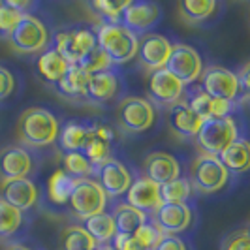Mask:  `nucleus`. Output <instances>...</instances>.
<instances>
[{"mask_svg": "<svg viewBox=\"0 0 250 250\" xmlns=\"http://www.w3.org/2000/svg\"><path fill=\"white\" fill-rule=\"evenodd\" d=\"M53 47L62 55L70 66H77L96 47L94 30L85 25L66 26L55 32Z\"/></svg>", "mask_w": 250, "mask_h": 250, "instance_id": "obj_4", "label": "nucleus"}, {"mask_svg": "<svg viewBox=\"0 0 250 250\" xmlns=\"http://www.w3.org/2000/svg\"><path fill=\"white\" fill-rule=\"evenodd\" d=\"M167 125H169V128L175 132L177 136L196 138V134L200 132L203 121L188 107L187 102L181 100L177 102L175 105H171L169 115H167Z\"/></svg>", "mask_w": 250, "mask_h": 250, "instance_id": "obj_23", "label": "nucleus"}, {"mask_svg": "<svg viewBox=\"0 0 250 250\" xmlns=\"http://www.w3.org/2000/svg\"><path fill=\"white\" fill-rule=\"evenodd\" d=\"M181 19L188 25H200L211 19L218 10V2L214 0H183L177 6Z\"/></svg>", "mask_w": 250, "mask_h": 250, "instance_id": "obj_29", "label": "nucleus"}, {"mask_svg": "<svg viewBox=\"0 0 250 250\" xmlns=\"http://www.w3.org/2000/svg\"><path fill=\"white\" fill-rule=\"evenodd\" d=\"M200 88L216 100L237 104L241 98V87H239L235 72L222 68V66H209L200 75Z\"/></svg>", "mask_w": 250, "mask_h": 250, "instance_id": "obj_9", "label": "nucleus"}, {"mask_svg": "<svg viewBox=\"0 0 250 250\" xmlns=\"http://www.w3.org/2000/svg\"><path fill=\"white\" fill-rule=\"evenodd\" d=\"M8 40L13 51L23 55H34L45 51L51 45V32L40 17L23 15Z\"/></svg>", "mask_w": 250, "mask_h": 250, "instance_id": "obj_5", "label": "nucleus"}, {"mask_svg": "<svg viewBox=\"0 0 250 250\" xmlns=\"http://www.w3.org/2000/svg\"><path fill=\"white\" fill-rule=\"evenodd\" d=\"M75 181L70 175H66L62 169H57L47 181V196L49 201L55 205H64L70 200V194L74 190Z\"/></svg>", "mask_w": 250, "mask_h": 250, "instance_id": "obj_31", "label": "nucleus"}, {"mask_svg": "<svg viewBox=\"0 0 250 250\" xmlns=\"http://www.w3.org/2000/svg\"><path fill=\"white\" fill-rule=\"evenodd\" d=\"M23 226V213L0 200V239L13 237Z\"/></svg>", "mask_w": 250, "mask_h": 250, "instance_id": "obj_36", "label": "nucleus"}, {"mask_svg": "<svg viewBox=\"0 0 250 250\" xmlns=\"http://www.w3.org/2000/svg\"><path fill=\"white\" fill-rule=\"evenodd\" d=\"M83 229L94 239V243L98 247L109 245L113 239H115V235H117L113 213H107V211L94 214V216H90L87 220H83Z\"/></svg>", "mask_w": 250, "mask_h": 250, "instance_id": "obj_27", "label": "nucleus"}, {"mask_svg": "<svg viewBox=\"0 0 250 250\" xmlns=\"http://www.w3.org/2000/svg\"><path fill=\"white\" fill-rule=\"evenodd\" d=\"M239 126L233 115L220 117V119H209L203 121L200 132L196 134V143L203 150V154L209 156H220L233 141H237Z\"/></svg>", "mask_w": 250, "mask_h": 250, "instance_id": "obj_3", "label": "nucleus"}, {"mask_svg": "<svg viewBox=\"0 0 250 250\" xmlns=\"http://www.w3.org/2000/svg\"><path fill=\"white\" fill-rule=\"evenodd\" d=\"M36 70L45 83L55 87L64 77V74L70 70V64L53 45H49L47 49L40 53L36 61Z\"/></svg>", "mask_w": 250, "mask_h": 250, "instance_id": "obj_24", "label": "nucleus"}, {"mask_svg": "<svg viewBox=\"0 0 250 250\" xmlns=\"http://www.w3.org/2000/svg\"><path fill=\"white\" fill-rule=\"evenodd\" d=\"M59 130L61 123L55 117V113L40 105L25 109L17 121V138L26 149L28 147L42 149L57 143Z\"/></svg>", "mask_w": 250, "mask_h": 250, "instance_id": "obj_1", "label": "nucleus"}, {"mask_svg": "<svg viewBox=\"0 0 250 250\" xmlns=\"http://www.w3.org/2000/svg\"><path fill=\"white\" fill-rule=\"evenodd\" d=\"M68 203H70L72 213L77 218L87 220L90 216L105 211L107 196L94 179H79V181H75Z\"/></svg>", "mask_w": 250, "mask_h": 250, "instance_id": "obj_7", "label": "nucleus"}, {"mask_svg": "<svg viewBox=\"0 0 250 250\" xmlns=\"http://www.w3.org/2000/svg\"><path fill=\"white\" fill-rule=\"evenodd\" d=\"M150 250H188L183 239L177 235H162Z\"/></svg>", "mask_w": 250, "mask_h": 250, "instance_id": "obj_43", "label": "nucleus"}, {"mask_svg": "<svg viewBox=\"0 0 250 250\" xmlns=\"http://www.w3.org/2000/svg\"><path fill=\"white\" fill-rule=\"evenodd\" d=\"M185 102H187L188 107L196 113L201 121L228 117V115H233V109H235V104L211 98V96L205 94L200 87L192 88L190 94H188V98Z\"/></svg>", "mask_w": 250, "mask_h": 250, "instance_id": "obj_22", "label": "nucleus"}, {"mask_svg": "<svg viewBox=\"0 0 250 250\" xmlns=\"http://www.w3.org/2000/svg\"><path fill=\"white\" fill-rule=\"evenodd\" d=\"M34 156L32 152L23 145H12L0 150V179L6 181H17V179H30L34 171Z\"/></svg>", "mask_w": 250, "mask_h": 250, "instance_id": "obj_14", "label": "nucleus"}, {"mask_svg": "<svg viewBox=\"0 0 250 250\" xmlns=\"http://www.w3.org/2000/svg\"><path fill=\"white\" fill-rule=\"evenodd\" d=\"M160 19H162V8L156 2L138 0V2H126L119 25H123L139 38L143 34H149L160 23Z\"/></svg>", "mask_w": 250, "mask_h": 250, "instance_id": "obj_11", "label": "nucleus"}, {"mask_svg": "<svg viewBox=\"0 0 250 250\" xmlns=\"http://www.w3.org/2000/svg\"><path fill=\"white\" fill-rule=\"evenodd\" d=\"M61 247L62 250H96L98 245L94 239L83 229V226H68L61 233Z\"/></svg>", "mask_w": 250, "mask_h": 250, "instance_id": "obj_33", "label": "nucleus"}, {"mask_svg": "<svg viewBox=\"0 0 250 250\" xmlns=\"http://www.w3.org/2000/svg\"><path fill=\"white\" fill-rule=\"evenodd\" d=\"M190 185L203 194H213L226 187L229 173L216 156L200 154L190 167Z\"/></svg>", "mask_w": 250, "mask_h": 250, "instance_id": "obj_8", "label": "nucleus"}, {"mask_svg": "<svg viewBox=\"0 0 250 250\" xmlns=\"http://www.w3.org/2000/svg\"><path fill=\"white\" fill-rule=\"evenodd\" d=\"M111 243H113V249L115 250H149V249H145V247H143V245H141L134 235H123V233H117Z\"/></svg>", "mask_w": 250, "mask_h": 250, "instance_id": "obj_41", "label": "nucleus"}, {"mask_svg": "<svg viewBox=\"0 0 250 250\" xmlns=\"http://www.w3.org/2000/svg\"><path fill=\"white\" fill-rule=\"evenodd\" d=\"M162 235H164V233L158 229V226L154 224L152 220H147V222H145V224L141 226L138 231L134 233V237L138 239L139 243H141L145 249H149V250L152 249L156 243H158V239L162 237Z\"/></svg>", "mask_w": 250, "mask_h": 250, "instance_id": "obj_39", "label": "nucleus"}, {"mask_svg": "<svg viewBox=\"0 0 250 250\" xmlns=\"http://www.w3.org/2000/svg\"><path fill=\"white\" fill-rule=\"evenodd\" d=\"M62 169L74 181L79 179H94V166L88 162L81 152H62Z\"/></svg>", "mask_w": 250, "mask_h": 250, "instance_id": "obj_32", "label": "nucleus"}, {"mask_svg": "<svg viewBox=\"0 0 250 250\" xmlns=\"http://www.w3.org/2000/svg\"><path fill=\"white\" fill-rule=\"evenodd\" d=\"M156 121V109L141 96H126L117 105V125L125 132L139 134L149 130Z\"/></svg>", "mask_w": 250, "mask_h": 250, "instance_id": "obj_6", "label": "nucleus"}, {"mask_svg": "<svg viewBox=\"0 0 250 250\" xmlns=\"http://www.w3.org/2000/svg\"><path fill=\"white\" fill-rule=\"evenodd\" d=\"M96 250H115V249H113L111 245H104V247H98Z\"/></svg>", "mask_w": 250, "mask_h": 250, "instance_id": "obj_45", "label": "nucleus"}, {"mask_svg": "<svg viewBox=\"0 0 250 250\" xmlns=\"http://www.w3.org/2000/svg\"><path fill=\"white\" fill-rule=\"evenodd\" d=\"M21 17H23V13L17 12L8 0L0 2V38L2 40L10 38L15 25L21 21Z\"/></svg>", "mask_w": 250, "mask_h": 250, "instance_id": "obj_37", "label": "nucleus"}, {"mask_svg": "<svg viewBox=\"0 0 250 250\" xmlns=\"http://www.w3.org/2000/svg\"><path fill=\"white\" fill-rule=\"evenodd\" d=\"M77 66H81L88 75L90 74H98V72H105V70H111L113 64L111 61L105 57V53L96 45L94 49L88 53L87 57L81 61V62L77 64Z\"/></svg>", "mask_w": 250, "mask_h": 250, "instance_id": "obj_38", "label": "nucleus"}, {"mask_svg": "<svg viewBox=\"0 0 250 250\" xmlns=\"http://www.w3.org/2000/svg\"><path fill=\"white\" fill-rule=\"evenodd\" d=\"M113 141H115V132H113L111 126L105 125V123H100V121H94V123H90L88 139L83 150H81V154L94 167H98L100 164L111 158Z\"/></svg>", "mask_w": 250, "mask_h": 250, "instance_id": "obj_17", "label": "nucleus"}, {"mask_svg": "<svg viewBox=\"0 0 250 250\" xmlns=\"http://www.w3.org/2000/svg\"><path fill=\"white\" fill-rule=\"evenodd\" d=\"M162 203H187L192 196V185L185 177H179L175 181H169L160 187Z\"/></svg>", "mask_w": 250, "mask_h": 250, "instance_id": "obj_35", "label": "nucleus"}, {"mask_svg": "<svg viewBox=\"0 0 250 250\" xmlns=\"http://www.w3.org/2000/svg\"><path fill=\"white\" fill-rule=\"evenodd\" d=\"M126 2H107V0H94L88 2L87 8L100 19V25H119L121 23V13L125 10Z\"/></svg>", "mask_w": 250, "mask_h": 250, "instance_id": "obj_34", "label": "nucleus"}, {"mask_svg": "<svg viewBox=\"0 0 250 250\" xmlns=\"http://www.w3.org/2000/svg\"><path fill=\"white\" fill-rule=\"evenodd\" d=\"M250 235L247 228H241L231 231L228 237L222 241V250H249Z\"/></svg>", "mask_w": 250, "mask_h": 250, "instance_id": "obj_40", "label": "nucleus"}, {"mask_svg": "<svg viewBox=\"0 0 250 250\" xmlns=\"http://www.w3.org/2000/svg\"><path fill=\"white\" fill-rule=\"evenodd\" d=\"M113 220H115V228H117V233H123V235H134L141 226L149 220V216H145L143 213H139L138 209L130 207V205H119L113 213Z\"/></svg>", "mask_w": 250, "mask_h": 250, "instance_id": "obj_30", "label": "nucleus"}, {"mask_svg": "<svg viewBox=\"0 0 250 250\" xmlns=\"http://www.w3.org/2000/svg\"><path fill=\"white\" fill-rule=\"evenodd\" d=\"M92 30L96 45L105 53L113 66L130 62L138 55L139 38L123 25H96Z\"/></svg>", "mask_w": 250, "mask_h": 250, "instance_id": "obj_2", "label": "nucleus"}, {"mask_svg": "<svg viewBox=\"0 0 250 250\" xmlns=\"http://www.w3.org/2000/svg\"><path fill=\"white\" fill-rule=\"evenodd\" d=\"M13 88H15L13 74L8 70V68L0 66V102L6 100V98H10L13 92Z\"/></svg>", "mask_w": 250, "mask_h": 250, "instance_id": "obj_42", "label": "nucleus"}, {"mask_svg": "<svg viewBox=\"0 0 250 250\" xmlns=\"http://www.w3.org/2000/svg\"><path fill=\"white\" fill-rule=\"evenodd\" d=\"M143 173L149 181L156 183L158 187H162L169 181H175L181 177V164L173 154L162 152V150H154L143 162Z\"/></svg>", "mask_w": 250, "mask_h": 250, "instance_id": "obj_20", "label": "nucleus"}, {"mask_svg": "<svg viewBox=\"0 0 250 250\" xmlns=\"http://www.w3.org/2000/svg\"><path fill=\"white\" fill-rule=\"evenodd\" d=\"M94 181L100 185L107 198H121L132 185V173L125 164L117 158H109L94 169Z\"/></svg>", "mask_w": 250, "mask_h": 250, "instance_id": "obj_13", "label": "nucleus"}, {"mask_svg": "<svg viewBox=\"0 0 250 250\" xmlns=\"http://www.w3.org/2000/svg\"><path fill=\"white\" fill-rule=\"evenodd\" d=\"M147 90H149V98L156 105H175L177 102L183 100L185 85L166 68H160L150 72Z\"/></svg>", "mask_w": 250, "mask_h": 250, "instance_id": "obj_15", "label": "nucleus"}, {"mask_svg": "<svg viewBox=\"0 0 250 250\" xmlns=\"http://www.w3.org/2000/svg\"><path fill=\"white\" fill-rule=\"evenodd\" d=\"M171 47H173V43L166 36L156 34V32H149V34L139 36L138 57L145 68L154 72V70H160L166 66L169 55H171Z\"/></svg>", "mask_w": 250, "mask_h": 250, "instance_id": "obj_18", "label": "nucleus"}, {"mask_svg": "<svg viewBox=\"0 0 250 250\" xmlns=\"http://www.w3.org/2000/svg\"><path fill=\"white\" fill-rule=\"evenodd\" d=\"M220 164L228 169V173H243L250 166V145L245 138L233 141L228 149L218 156Z\"/></svg>", "mask_w": 250, "mask_h": 250, "instance_id": "obj_28", "label": "nucleus"}, {"mask_svg": "<svg viewBox=\"0 0 250 250\" xmlns=\"http://www.w3.org/2000/svg\"><path fill=\"white\" fill-rule=\"evenodd\" d=\"M40 192L34 181L30 179H17V181H6L0 187V200L8 205L15 207L17 211L25 213L30 211L38 203Z\"/></svg>", "mask_w": 250, "mask_h": 250, "instance_id": "obj_19", "label": "nucleus"}, {"mask_svg": "<svg viewBox=\"0 0 250 250\" xmlns=\"http://www.w3.org/2000/svg\"><path fill=\"white\" fill-rule=\"evenodd\" d=\"M152 222L164 235H175L185 231L192 222V209L188 203H162L154 213Z\"/></svg>", "mask_w": 250, "mask_h": 250, "instance_id": "obj_21", "label": "nucleus"}, {"mask_svg": "<svg viewBox=\"0 0 250 250\" xmlns=\"http://www.w3.org/2000/svg\"><path fill=\"white\" fill-rule=\"evenodd\" d=\"M88 132H90V123L70 121L61 126L57 143L62 149V152H81L88 139Z\"/></svg>", "mask_w": 250, "mask_h": 250, "instance_id": "obj_26", "label": "nucleus"}, {"mask_svg": "<svg viewBox=\"0 0 250 250\" xmlns=\"http://www.w3.org/2000/svg\"><path fill=\"white\" fill-rule=\"evenodd\" d=\"M88 74L81 66H70V70L64 74V77L55 85V90L74 102H83L85 98V90H87Z\"/></svg>", "mask_w": 250, "mask_h": 250, "instance_id": "obj_25", "label": "nucleus"}, {"mask_svg": "<svg viewBox=\"0 0 250 250\" xmlns=\"http://www.w3.org/2000/svg\"><path fill=\"white\" fill-rule=\"evenodd\" d=\"M123 88H125L123 79L113 68L105 72H98V74H90L83 102L90 105H105L117 100Z\"/></svg>", "mask_w": 250, "mask_h": 250, "instance_id": "obj_12", "label": "nucleus"}, {"mask_svg": "<svg viewBox=\"0 0 250 250\" xmlns=\"http://www.w3.org/2000/svg\"><path fill=\"white\" fill-rule=\"evenodd\" d=\"M6 250H32L30 247H26V245H21V243H17V245H12V247H8Z\"/></svg>", "mask_w": 250, "mask_h": 250, "instance_id": "obj_44", "label": "nucleus"}, {"mask_svg": "<svg viewBox=\"0 0 250 250\" xmlns=\"http://www.w3.org/2000/svg\"><path fill=\"white\" fill-rule=\"evenodd\" d=\"M164 68L171 75H175L177 79L187 87V85H192L200 79L201 72H203V61H201V55L192 45L173 43L171 55H169Z\"/></svg>", "mask_w": 250, "mask_h": 250, "instance_id": "obj_10", "label": "nucleus"}, {"mask_svg": "<svg viewBox=\"0 0 250 250\" xmlns=\"http://www.w3.org/2000/svg\"><path fill=\"white\" fill-rule=\"evenodd\" d=\"M125 203L138 209L139 213H143L145 216L154 214L158 211V207L162 205L160 187L149 181L147 177H138L132 181L128 192L125 194Z\"/></svg>", "mask_w": 250, "mask_h": 250, "instance_id": "obj_16", "label": "nucleus"}]
</instances>
